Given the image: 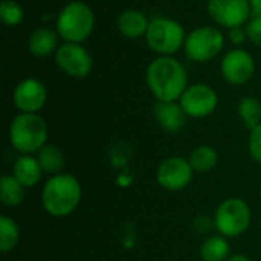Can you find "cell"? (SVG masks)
<instances>
[{
  "mask_svg": "<svg viewBox=\"0 0 261 261\" xmlns=\"http://www.w3.org/2000/svg\"><path fill=\"white\" fill-rule=\"evenodd\" d=\"M95 28V14L84 2H70L58 14L57 32L66 43L87 40Z\"/></svg>",
  "mask_w": 261,
  "mask_h": 261,
  "instance_id": "277c9868",
  "label": "cell"
},
{
  "mask_svg": "<svg viewBox=\"0 0 261 261\" xmlns=\"http://www.w3.org/2000/svg\"><path fill=\"white\" fill-rule=\"evenodd\" d=\"M81 197V184L69 173L50 176L41 191V203L44 211L57 219L70 216L78 208Z\"/></svg>",
  "mask_w": 261,
  "mask_h": 261,
  "instance_id": "7a4b0ae2",
  "label": "cell"
},
{
  "mask_svg": "<svg viewBox=\"0 0 261 261\" xmlns=\"http://www.w3.org/2000/svg\"><path fill=\"white\" fill-rule=\"evenodd\" d=\"M260 197H261V187H260Z\"/></svg>",
  "mask_w": 261,
  "mask_h": 261,
  "instance_id": "f546056e",
  "label": "cell"
},
{
  "mask_svg": "<svg viewBox=\"0 0 261 261\" xmlns=\"http://www.w3.org/2000/svg\"><path fill=\"white\" fill-rule=\"evenodd\" d=\"M118 31L125 38H139L145 37L150 21L142 11L127 9L118 17Z\"/></svg>",
  "mask_w": 261,
  "mask_h": 261,
  "instance_id": "2e32d148",
  "label": "cell"
},
{
  "mask_svg": "<svg viewBox=\"0 0 261 261\" xmlns=\"http://www.w3.org/2000/svg\"><path fill=\"white\" fill-rule=\"evenodd\" d=\"M58 32L52 31L49 28H38L35 31H32V34L29 35V41H28V47L29 52L34 57H49L50 54L58 50Z\"/></svg>",
  "mask_w": 261,
  "mask_h": 261,
  "instance_id": "e0dca14e",
  "label": "cell"
},
{
  "mask_svg": "<svg viewBox=\"0 0 261 261\" xmlns=\"http://www.w3.org/2000/svg\"><path fill=\"white\" fill-rule=\"evenodd\" d=\"M47 125L38 113H20L9 125V142L20 154L38 153L47 144Z\"/></svg>",
  "mask_w": 261,
  "mask_h": 261,
  "instance_id": "3957f363",
  "label": "cell"
},
{
  "mask_svg": "<svg viewBox=\"0 0 261 261\" xmlns=\"http://www.w3.org/2000/svg\"><path fill=\"white\" fill-rule=\"evenodd\" d=\"M226 261H252L251 258H248L246 255H242V254H236V255H231Z\"/></svg>",
  "mask_w": 261,
  "mask_h": 261,
  "instance_id": "f1b7e54d",
  "label": "cell"
},
{
  "mask_svg": "<svg viewBox=\"0 0 261 261\" xmlns=\"http://www.w3.org/2000/svg\"><path fill=\"white\" fill-rule=\"evenodd\" d=\"M252 15H261V0H249Z\"/></svg>",
  "mask_w": 261,
  "mask_h": 261,
  "instance_id": "83f0119b",
  "label": "cell"
},
{
  "mask_svg": "<svg viewBox=\"0 0 261 261\" xmlns=\"http://www.w3.org/2000/svg\"><path fill=\"white\" fill-rule=\"evenodd\" d=\"M55 63L58 69L72 78H84L93 67L90 54L80 43H64L55 52Z\"/></svg>",
  "mask_w": 261,
  "mask_h": 261,
  "instance_id": "30bf717a",
  "label": "cell"
},
{
  "mask_svg": "<svg viewBox=\"0 0 261 261\" xmlns=\"http://www.w3.org/2000/svg\"><path fill=\"white\" fill-rule=\"evenodd\" d=\"M0 17L6 26H18L24 18V9L14 0H3L0 5Z\"/></svg>",
  "mask_w": 261,
  "mask_h": 261,
  "instance_id": "cb8c5ba5",
  "label": "cell"
},
{
  "mask_svg": "<svg viewBox=\"0 0 261 261\" xmlns=\"http://www.w3.org/2000/svg\"><path fill=\"white\" fill-rule=\"evenodd\" d=\"M210 17L228 29L240 28L252 14L249 0H208Z\"/></svg>",
  "mask_w": 261,
  "mask_h": 261,
  "instance_id": "8fae6325",
  "label": "cell"
},
{
  "mask_svg": "<svg viewBox=\"0 0 261 261\" xmlns=\"http://www.w3.org/2000/svg\"><path fill=\"white\" fill-rule=\"evenodd\" d=\"M37 159L44 174L55 176L60 174L64 168V154L61 148L54 144H46L43 148H40Z\"/></svg>",
  "mask_w": 261,
  "mask_h": 261,
  "instance_id": "ac0fdd59",
  "label": "cell"
},
{
  "mask_svg": "<svg viewBox=\"0 0 261 261\" xmlns=\"http://www.w3.org/2000/svg\"><path fill=\"white\" fill-rule=\"evenodd\" d=\"M225 44L223 34L214 26H200L191 31L184 44L185 55L196 63H206L216 58Z\"/></svg>",
  "mask_w": 261,
  "mask_h": 261,
  "instance_id": "52a82bcc",
  "label": "cell"
},
{
  "mask_svg": "<svg viewBox=\"0 0 261 261\" xmlns=\"http://www.w3.org/2000/svg\"><path fill=\"white\" fill-rule=\"evenodd\" d=\"M220 69L223 78L228 83L234 86H242L254 76L255 60L249 52L243 49H232L223 57Z\"/></svg>",
  "mask_w": 261,
  "mask_h": 261,
  "instance_id": "7c38bea8",
  "label": "cell"
},
{
  "mask_svg": "<svg viewBox=\"0 0 261 261\" xmlns=\"http://www.w3.org/2000/svg\"><path fill=\"white\" fill-rule=\"evenodd\" d=\"M153 115L158 124L170 133H177L187 124V113L180 102L176 101H158L153 107Z\"/></svg>",
  "mask_w": 261,
  "mask_h": 261,
  "instance_id": "5bb4252c",
  "label": "cell"
},
{
  "mask_svg": "<svg viewBox=\"0 0 261 261\" xmlns=\"http://www.w3.org/2000/svg\"><path fill=\"white\" fill-rule=\"evenodd\" d=\"M191 167L194 171L197 173H206L211 171L213 168L217 167L219 164V153L216 148L210 147V145H200L197 148H194L188 158Z\"/></svg>",
  "mask_w": 261,
  "mask_h": 261,
  "instance_id": "44dd1931",
  "label": "cell"
},
{
  "mask_svg": "<svg viewBox=\"0 0 261 261\" xmlns=\"http://www.w3.org/2000/svg\"><path fill=\"white\" fill-rule=\"evenodd\" d=\"M249 153L254 161L261 164V124L249 133Z\"/></svg>",
  "mask_w": 261,
  "mask_h": 261,
  "instance_id": "d4e9b609",
  "label": "cell"
},
{
  "mask_svg": "<svg viewBox=\"0 0 261 261\" xmlns=\"http://www.w3.org/2000/svg\"><path fill=\"white\" fill-rule=\"evenodd\" d=\"M194 177V170L188 159L171 156L164 159L156 171L158 184L167 191H182L185 190Z\"/></svg>",
  "mask_w": 261,
  "mask_h": 261,
  "instance_id": "ba28073f",
  "label": "cell"
},
{
  "mask_svg": "<svg viewBox=\"0 0 261 261\" xmlns=\"http://www.w3.org/2000/svg\"><path fill=\"white\" fill-rule=\"evenodd\" d=\"M43 174L44 173L38 164V159L32 154H20V158L12 165V176L24 188L35 187L41 180Z\"/></svg>",
  "mask_w": 261,
  "mask_h": 261,
  "instance_id": "9a60e30c",
  "label": "cell"
},
{
  "mask_svg": "<svg viewBox=\"0 0 261 261\" xmlns=\"http://www.w3.org/2000/svg\"><path fill=\"white\" fill-rule=\"evenodd\" d=\"M184 112L190 118H206L213 115L219 106V96L213 87L208 84H193L190 86L179 99Z\"/></svg>",
  "mask_w": 261,
  "mask_h": 261,
  "instance_id": "9c48e42d",
  "label": "cell"
},
{
  "mask_svg": "<svg viewBox=\"0 0 261 261\" xmlns=\"http://www.w3.org/2000/svg\"><path fill=\"white\" fill-rule=\"evenodd\" d=\"M239 116L246 128L252 130L261 124V101L254 96H245L239 102Z\"/></svg>",
  "mask_w": 261,
  "mask_h": 261,
  "instance_id": "603a6c76",
  "label": "cell"
},
{
  "mask_svg": "<svg viewBox=\"0 0 261 261\" xmlns=\"http://www.w3.org/2000/svg\"><path fill=\"white\" fill-rule=\"evenodd\" d=\"M228 35H229V41H231L232 44H236V46L243 44V43L246 41V38H248L246 29H243V26L229 29V34H228Z\"/></svg>",
  "mask_w": 261,
  "mask_h": 261,
  "instance_id": "4316f807",
  "label": "cell"
},
{
  "mask_svg": "<svg viewBox=\"0 0 261 261\" xmlns=\"http://www.w3.org/2000/svg\"><path fill=\"white\" fill-rule=\"evenodd\" d=\"M185 38L187 34L184 26L168 17L153 18L145 34L147 44L161 57H171L179 52L185 44Z\"/></svg>",
  "mask_w": 261,
  "mask_h": 261,
  "instance_id": "5b68a950",
  "label": "cell"
},
{
  "mask_svg": "<svg viewBox=\"0 0 261 261\" xmlns=\"http://www.w3.org/2000/svg\"><path fill=\"white\" fill-rule=\"evenodd\" d=\"M246 34L248 38L261 47V15H254L252 18H249V21L246 23Z\"/></svg>",
  "mask_w": 261,
  "mask_h": 261,
  "instance_id": "484cf974",
  "label": "cell"
},
{
  "mask_svg": "<svg viewBox=\"0 0 261 261\" xmlns=\"http://www.w3.org/2000/svg\"><path fill=\"white\" fill-rule=\"evenodd\" d=\"M20 240V229L17 222L12 217L2 216L0 217V251L2 254H8L15 249Z\"/></svg>",
  "mask_w": 261,
  "mask_h": 261,
  "instance_id": "7402d4cb",
  "label": "cell"
},
{
  "mask_svg": "<svg viewBox=\"0 0 261 261\" xmlns=\"http://www.w3.org/2000/svg\"><path fill=\"white\" fill-rule=\"evenodd\" d=\"M252 214L249 205L240 197L223 200L214 214V228L226 239H236L245 234L251 226Z\"/></svg>",
  "mask_w": 261,
  "mask_h": 261,
  "instance_id": "8992f818",
  "label": "cell"
},
{
  "mask_svg": "<svg viewBox=\"0 0 261 261\" xmlns=\"http://www.w3.org/2000/svg\"><path fill=\"white\" fill-rule=\"evenodd\" d=\"M24 187L12 176L3 174L0 179V202L5 206L14 208L23 203L24 200Z\"/></svg>",
  "mask_w": 261,
  "mask_h": 261,
  "instance_id": "d6986e66",
  "label": "cell"
},
{
  "mask_svg": "<svg viewBox=\"0 0 261 261\" xmlns=\"http://www.w3.org/2000/svg\"><path fill=\"white\" fill-rule=\"evenodd\" d=\"M231 257V248L223 236H213L203 240L200 246L202 261H226Z\"/></svg>",
  "mask_w": 261,
  "mask_h": 261,
  "instance_id": "ffe728a7",
  "label": "cell"
},
{
  "mask_svg": "<svg viewBox=\"0 0 261 261\" xmlns=\"http://www.w3.org/2000/svg\"><path fill=\"white\" fill-rule=\"evenodd\" d=\"M147 86L158 101H179L188 89V75L180 61L173 57L154 58L145 73Z\"/></svg>",
  "mask_w": 261,
  "mask_h": 261,
  "instance_id": "6da1fadb",
  "label": "cell"
},
{
  "mask_svg": "<svg viewBox=\"0 0 261 261\" xmlns=\"http://www.w3.org/2000/svg\"><path fill=\"white\" fill-rule=\"evenodd\" d=\"M47 99L44 84L35 78H26L14 89L12 101L20 113H38Z\"/></svg>",
  "mask_w": 261,
  "mask_h": 261,
  "instance_id": "4fadbf2b",
  "label": "cell"
}]
</instances>
